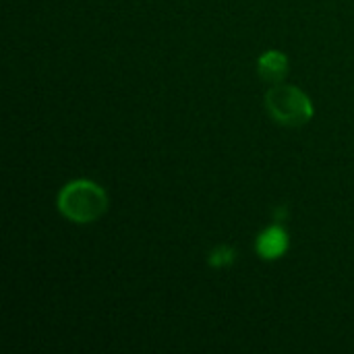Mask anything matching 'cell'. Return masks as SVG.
Instances as JSON below:
<instances>
[{
  "mask_svg": "<svg viewBox=\"0 0 354 354\" xmlns=\"http://www.w3.org/2000/svg\"><path fill=\"white\" fill-rule=\"evenodd\" d=\"M266 110L282 127H303L313 118V104L309 95L295 87L278 83L266 93Z\"/></svg>",
  "mask_w": 354,
  "mask_h": 354,
  "instance_id": "7a4b0ae2",
  "label": "cell"
},
{
  "mask_svg": "<svg viewBox=\"0 0 354 354\" xmlns=\"http://www.w3.org/2000/svg\"><path fill=\"white\" fill-rule=\"evenodd\" d=\"M288 68H290V62H288V56L280 50H268L259 56L257 60V73L263 81L268 83H282L288 75Z\"/></svg>",
  "mask_w": 354,
  "mask_h": 354,
  "instance_id": "277c9868",
  "label": "cell"
},
{
  "mask_svg": "<svg viewBox=\"0 0 354 354\" xmlns=\"http://www.w3.org/2000/svg\"><path fill=\"white\" fill-rule=\"evenodd\" d=\"M236 261V249L234 247H230V245H218L216 249H212L209 251V255H207V263L212 266V268H228V266H232Z\"/></svg>",
  "mask_w": 354,
  "mask_h": 354,
  "instance_id": "5b68a950",
  "label": "cell"
},
{
  "mask_svg": "<svg viewBox=\"0 0 354 354\" xmlns=\"http://www.w3.org/2000/svg\"><path fill=\"white\" fill-rule=\"evenodd\" d=\"M58 212L73 224H93L108 212V193L93 180L77 178L58 193Z\"/></svg>",
  "mask_w": 354,
  "mask_h": 354,
  "instance_id": "6da1fadb",
  "label": "cell"
},
{
  "mask_svg": "<svg viewBox=\"0 0 354 354\" xmlns=\"http://www.w3.org/2000/svg\"><path fill=\"white\" fill-rule=\"evenodd\" d=\"M288 249H290V236L280 222L261 230L255 241V251L266 261H276V259L284 257L288 253Z\"/></svg>",
  "mask_w": 354,
  "mask_h": 354,
  "instance_id": "3957f363",
  "label": "cell"
}]
</instances>
